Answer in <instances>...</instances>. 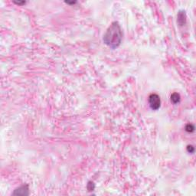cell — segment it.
Returning <instances> with one entry per match:
<instances>
[{"label": "cell", "instance_id": "9", "mask_svg": "<svg viewBox=\"0 0 196 196\" xmlns=\"http://www.w3.org/2000/svg\"><path fill=\"white\" fill-rule=\"evenodd\" d=\"M15 4H16V5H19V6H22V5H25V3H26V2H25V1H19V2H13Z\"/></svg>", "mask_w": 196, "mask_h": 196}, {"label": "cell", "instance_id": "7", "mask_svg": "<svg viewBox=\"0 0 196 196\" xmlns=\"http://www.w3.org/2000/svg\"><path fill=\"white\" fill-rule=\"evenodd\" d=\"M95 188V185L93 182H89L87 184V189L89 191H93Z\"/></svg>", "mask_w": 196, "mask_h": 196}, {"label": "cell", "instance_id": "5", "mask_svg": "<svg viewBox=\"0 0 196 196\" xmlns=\"http://www.w3.org/2000/svg\"><path fill=\"white\" fill-rule=\"evenodd\" d=\"M181 100V96L178 93H173L172 95H171V101L174 103V104H176V103H179Z\"/></svg>", "mask_w": 196, "mask_h": 196}, {"label": "cell", "instance_id": "10", "mask_svg": "<svg viewBox=\"0 0 196 196\" xmlns=\"http://www.w3.org/2000/svg\"><path fill=\"white\" fill-rule=\"evenodd\" d=\"M65 3H67V4H68V5H74V4H76L77 3V2H65Z\"/></svg>", "mask_w": 196, "mask_h": 196}, {"label": "cell", "instance_id": "4", "mask_svg": "<svg viewBox=\"0 0 196 196\" xmlns=\"http://www.w3.org/2000/svg\"><path fill=\"white\" fill-rule=\"evenodd\" d=\"M177 22L180 26L184 25L186 23V13L184 10H180L177 15Z\"/></svg>", "mask_w": 196, "mask_h": 196}, {"label": "cell", "instance_id": "3", "mask_svg": "<svg viewBox=\"0 0 196 196\" xmlns=\"http://www.w3.org/2000/svg\"><path fill=\"white\" fill-rule=\"evenodd\" d=\"M28 194H29V192H28V185H23L19 187L13 192L14 195H28Z\"/></svg>", "mask_w": 196, "mask_h": 196}, {"label": "cell", "instance_id": "2", "mask_svg": "<svg viewBox=\"0 0 196 196\" xmlns=\"http://www.w3.org/2000/svg\"><path fill=\"white\" fill-rule=\"evenodd\" d=\"M149 104L152 110H157L161 106V100L158 94H152L149 97Z\"/></svg>", "mask_w": 196, "mask_h": 196}, {"label": "cell", "instance_id": "1", "mask_svg": "<svg viewBox=\"0 0 196 196\" xmlns=\"http://www.w3.org/2000/svg\"><path fill=\"white\" fill-rule=\"evenodd\" d=\"M122 38L123 32L120 25L117 22H113L103 35V42L108 47L115 49L120 45Z\"/></svg>", "mask_w": 196, "mask_h": 196}, {"label": "cell", "instance_id": "8", "mask_svg": "<svg viewBox=\"0 0 196 196\" xmlns=\"http://www.w3.org/2000/svg\"><path fill=\"white\" fill-rule=\"evenodd\" d=\"M187 150H188V152L193 153V152H194V146H187Z\"/></svg>", "mask_w": 196, "mask_h": 196}, {"label": "cell", "instance_id": "6", "mask_svg": "<svg viewBox=\"0 0 196 196\" xmlns=\"http://www.w3.org/2000/svg\"><path fill=\"white\" fill-rule=\"evenodd\" d=\"M185 130L188 132V133H192L194 131V127L193 124H191V123H188L185 126Z\"/></svg>", "mask_w": 196, "mask_h": 196}]
</instances>
